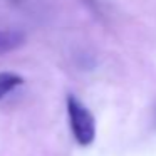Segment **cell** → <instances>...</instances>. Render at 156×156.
<instances>
[{
	"instance_id": "obj_2",
	"label": "cell",
	"mask_w": 156,
	"mask_h": 156,
	"mask_svg": "<svg viewBox=\"0 0 156 156\" xmlns=\"http://www.w3.org/2000/svg\"><path fill=\"white\" fill-rule=\"evenodd\" d=\"M25 41V35L19 30H0V55L19 49Z\"/></svg>"
},
{
	"instance_id": "obj_1",
	"label": "cell",
	"mask_w": 156,
	"mask_h": 156,
	"mask_svg": "<svg viewBox=\"0 0 156 156\" xmlns=\"http://www.w3.org/2000/svg\"><path fill=\"white\" fill-rule=\"evenodd\" d=\"M66 106H67L69 126L74 139L81 146H89L96 138V121L92 112L72 94L67 96Z\"/></svg>"
},
{
	"instance_id": "obj_3",
	"label": "cell",
	"mask_w": 156,
	"mask_h": 156,
	"mask_svg": "<svg viewBox=\"0 0 156 156\" xmlns=\"http://www.w3.org/2000/svg\"><path fill=\"white\" fill-rule=\"evenodd\" d=\"M22 84H24V77L17 72H0V99H4Z\"/></svg>"
}]
</instances>
